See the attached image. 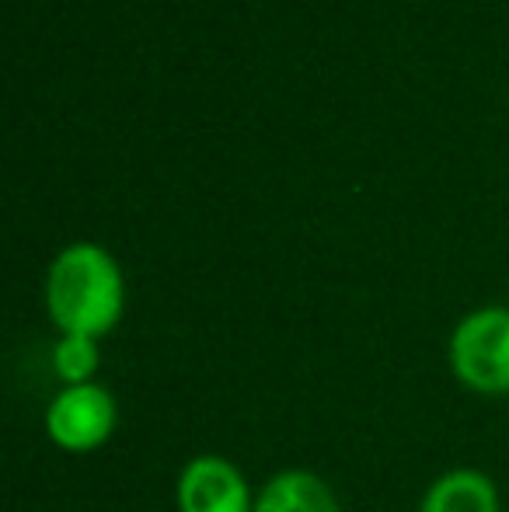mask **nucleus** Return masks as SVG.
I'll use <instances>...</instances> for the list:
<instances>
[{
    "instance_id": "1",
    "label": "nucleus",
    "mask_w": 509,
    "mask_h": 512,
    "mask_svg": "<svg viewBox=\"0 0 509 512\" xmlns=\"http://www.w3.org/2000/svg\"><path fill=\"white\" fill-rule=\"evenodd\" d=\"M126 290L116 258L98 244H70L46 276V310L60 335L102 338L123 317Z\"/></svg>"
},
{
    "instance_id": "4",
    "label": "nucleus",
    "mask_w": 509,
    "mask_h": 512,
    "mask_svg": "<svg viewBox=\"0 0 509 512\" xmlns=\"http://www.w3.org/2000/svg\"><path fill=\"white\" fill-rule=\"evenodd\" d=\"M178 512H252L255 499L245 474L217 453H199L182 467L175 485Z\"/></svg>"
},
{
    "instance_id": "6",
    "label": "nucleus",
    "mask_w": 509,
    "mask_h": 512,
    "mask_svg": "<svg viewBox=\"0 0 509 512\" xmlns=\"http://www.w3.org/2000/svg\"><path fill=\"white\" fill-rule=\"evenodd\" d=\"M419 512H503L499 509V488L489 474L475 467L447 471L426 488Z\"/></svg>"
},
{
    "instance_id": "2",
    "label": "nucleus",
    "mask_w": 509,
    "mask_h": 512,
    "mask_svg": "<svg viewBox=\"0 0 509 512\" xmlns=\"http://www.w3.org/2000/svg\"><path fill=\"white\" fill-rule=\"evenodd\" d=\"M447 359L468 391L482 398L509 394V310L482 307L461 317L450 335Z\"/></svg>"
},
{
    "instance_id": "7",
    "label": "nucleus",
    "mask_w": 509,
    "mask_h": 512,
    "mask_svg": "<svg viewBox=\"0 0 509 512\" xmlns=\"http://www.w3.org/2000/svg\"><path fill=\"white\" fill-rule=\"evenodd\" d=\"M98 366H102L98 338H88V335H60V342L53 345V373L63 380V387L95 384Z\"/></svg>"
},
{
    "instance_id": "5",
    "label": "nucleus",
    "mask_w": 509,
    "mask_h": 512,
    "mask_svg": "<svg viewBox=\"0 0 509 512\" xmlns=\"http://www.w3.org/2000/svg\"><path fill=\"white\" fill-rule=\"evenodd\" d=\"M252 512H342L335 502V492L314 471H290L272 474L255 495Z\"/></svg>"
},
{
    "instance_id": "3",
    "label": "nucleus",
    "mask_w": 509,
    "mask_h": 512,
    "mask_svg": "<svg viewBox=\"0 0 509 512\" xmlns=\"http://www.w3.org/2000/svg\"><path fill=\"white\" fill-rule=\"evenodd\" d=\"M119 408L109 387L77 384L63 387L46 408V436L67 453H91L116 432Z\"/></svg>"
}]
</instances>
